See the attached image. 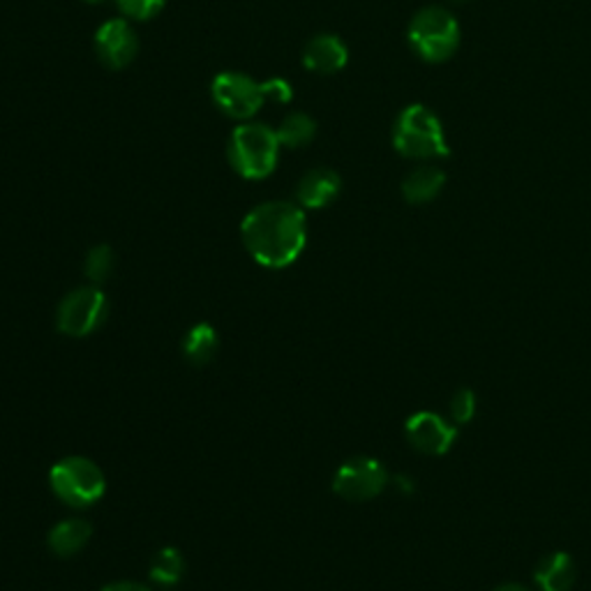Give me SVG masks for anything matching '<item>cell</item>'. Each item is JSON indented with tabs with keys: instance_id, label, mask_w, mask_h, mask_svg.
<instances>
[{
	"instance_id": "cell-1",
	"label": "cell",
	"mask_w": 591,
	"mask_h": 591,
	"mask_svg": "<svg viewBox=\"0 0 591 591\" xmlns=\"http://www.w3.org/2000/svg\"><path fill=\"white\" fill-rule=\"evenodd\" d=\"M243 246L266 269H287L308 243V222L299 203L266 201L252 209L241 224Z\"/></svg>"
},
{
	"instance_id": "cell-2",
	"label": "cell",
	"mask_w": 591,
	"mask_h": 591,
	"mask_svg": "<svg viewBox=\"0 0 591 591\" xmlns=\"http://www.w3.org/2000/svg\"><path fill=\"white\" fill-rule=\"evenodd\" d=\"M282 143L278 132L263 123H243L229 137L227 158L246 181H263L276 171Z\"/></svg>"
},
{
	"instance_id": "cell-3",
	"label": "cell",
	"mask_w": 591,
	"mask_h": 591,
	"mask_svg": "<svg viewBox=\"0 0 591 591\" xmlns=\"http://www.w3.org/2000/svg\"><path fill=\"white\" fill-rule=\"evenodd\" d=\"M393 146L409 160H441L451 156L447 132L432 109L409 104L400 111L393 126Z\"/></svg>"
},
{
	"instance_id": "cell-4",
	"label": "cell",
	"mask_w": 591,
	"mask_h": 591,
	"mask_svg": "<svg viewBox=\"0 0 591 591\" xmlns=\"http://www.w3.org/2000/svg\"><path fill=\"white\" fill-rule=\"evenodd\" d=\"M407 40L421 61L443 63L460 47V26L449 10L423 8L411 19Z\"/></svg>"
},
{
	"instance_id": "cell-5",
	"label": "cell",
	"mask_w": 591,
	"mask_h": 591,
	"mask_svg": "<svg viewBox=\"0 0 591 591\" xmlns=\"http://www.w3.org/2000/svg\"><path fill=\"white\" fill-rule=\"evenodd\" d=\"M49 483L56 497L72 509L93 507L107 490L102 469L93 460L77 455L56 462L49 471Z\"/></svg>"
},
{
	"instance_id": "cell-6",
	"label": "cell",
	"mask_w": 591,
	"mask_h": 591,
	"mask_svg": "<svg viewBox=\"0 0 591 591\" xmlns=\"http://www.w3.org/2000/svg\"><path fill=\"white\" fill-rule=\"evenodd\" d=\"M109 301L98 287H79L70 291L58 305V331L70 338H86L102 327L107 319Z\"/></svg>"
},
{
	"instance_id": "cell-7",
	"label": "cell",
	"mask_w": 591,
	"mask_h": 591,
	"mask_svg": "<svg viewBox=\"0 0 591 591\" xmlns=\"http://www.w3.org/2000/svg\"><path fill=\"white\" fill-rule=\"evenodd\" d=\"M211 96L224 116L243 123L254 118L266 104L261 83L243 72H220L211 83Z\"/></svg>"
},
{
	"instance_id": "cell-8",
	"label": "cell",
	"mask_w": 591,
	"mask_h": 591,
	"mask_svg": "<svg viewBox=\"0 0 591 591\" xmlns=\"http://www.w3.org/2000/svg\"><path fill=\"white\" fill-rule=\"evenodd\" d=\"M387 483L389 471L379 460L351 458L335 471L333 490L349 501H368L381 494Z\"/></svg>"
},
{
	"instance_id": "cell-9",
	"label": "cell",
	"mask_w": 591,
	"mask_h": 591,
	"mask_svg": "<svg viewBox=\"0 0 591 591\" xmlns=\"http://www.w3.org/2000/svg\"><path fill=\"white\" fill-rule=\"evenodd\" d=\"M96 56L109 70L128 68L139 53V38L128 19H109L96 33Z\"/></svg>"
},
{
	"instance_id": "cell-10",
	"label": "cell",
	"mask_w": 591,
	"mask_h": 591,
	"mask_svg": "<svg viewBox=\"0 0 591 591\" xmlns=\"http://www.w3.org/2000/svg\"><path fill=\"white\" fill-rule=\"evenodd\" d=\"M404 434L419 453L447 455L458 439V428L443 421L434 411H419L404 423Z\"/></svg>"
},
{
	"instance_id": "cell-11",
	"label": "cell",
	"mask_w": 591,
	"mask_h": 591,
	"mask_svg": "<svg viewBox=\"0 0 591 591\" xmlns=\"http://www.w3.org/2000/svg\"><path fill=\"white\" fill-rule=\"evenodd\" d=\"M342 190V179L327 167H319L308 171L303 179L299 181V188H296V201H299L301 209H327L329 203L338 199Z\"/></svg>"
},
{
	"instance_id": "cell-12",
	"label": "cell",
	"mask_w": 591,
	"mask_h": 591,
	"mask_svg": "<svg viewBox=\"0 0 591 591\" xmlns=\"http://www.w3.org/2000/svg\"><path fill=\"white\" fill-rule=\"evenodd\" d=\"M349 49L331 33L314 36L303 49V66L314 74H335L347 68Z\"/></svg>"
},
{
	"instance_id": "cell-13",
	"label": "cell",
	"mask_w": 591,
	"mask_h": 591,
	"mask_svg": "<svg viewBox=\"0 0 591 591\" xmlns=\"http://www.w3.org/2000/svg\"><path fill=\"white\" fill-rule=\"evenodd\" d=\"M443 186H447V173H443L439 167L423 164L419 169H413L402 181V197L409 203H428L437 199Z\"/></svg>"
},
{
	"instance_id": "cell-14",
	"label": "cell",
	"mask_w": 591,
	"mask_h": 591,
	"mask_svg": "<svg viewBox=\"0 0 591 591\" xmlns=\"http://www.w3.org/2000/svg\"><path fill=\"white\" fill-rule=\"evenodd\" d=\"M91 534H93L91 522L79 520V518H70V520L58 522L49 531V548L58 557H72L81 548H86V543L91 541Z\"/></svg>"
},
{
	"instance_id": "cell-15",
	"label": "cell",
	"mask_w": 591,
	"mask_h": 591,
	"mask_svg": "<svg viewBox=\"0 0 591 591\" xmlns=\"http://www.w3.org/2000/svg\"><path fill=\"white\" fill-rule=\"evenodd\" d=\"M534 580L543 591H571L575 582L573 559L567 552H554L541 561Z\"/></svg>"
},
{
	"instance_id": "cell-16",
	"label": "cell",
	"mask_w": 591,
	"mask_h": 591,
	"mask_svg": "<svg viewBox=\"0 0 591 591\" xmlns=\"http://www.w3.org/2000/svg\"><path fill=\"white\" fill-rule=\"evenodd\" d=\"M278 132V139L282 143V148H291V151H296V148H303V146H310L317 137V121L312 116L303 113V111H296V113H289L284 121L280 123V128L276 130Z\"/></svg>"
},
{
	"instance_id": "cell-17",
	"label": "cell",
	"mask_w": 591,
	"mask_h": 591,
	"mask_svg": "<svg viewBox=\"0 0 591 591\" xmlns=\"http://www.w3.org/2000/svg\"><path fill=\"white\" fill-rule=\"evenodd\" d=\"M218 331L211 327V323H197V327L186 335L183 351L186 359L194 365H206L213 361L216 351H218Z\"/></svg>"
},
{
	"instance_id": "cell-18",
	"label": "cell",
	"mask_w": 591,
	"mask_h": 591,
	"mask_svg": "<svg viewBox=\"0 0 591 591\" xmlns=\"http://www.w3.org/2000/svg\"><path fill=\"white\" fill-rule=\"evenodd\" d=\"M186 573V559L176 548H162L151 564V580L160 587L179 584Z\"/></svg>"
},
{
	"instance_id": "cell-19",
	"label": "cell",
	"mask_w": 591,
	"mask_h": 591,
	"mask_svg": "<svg viewBox=\"0 0 591 591\" xmlns=\"http://www.w3.org/2000/svg\"><path fill=\"white\" fill-rule=\"evenodd\" d=\"M113 273V252L109 246H96L86 257V276L91 282L102 284Z\"/></svg>"
},
{
	"instance_id": "cell-20",
	"label": "cell",
	"mask_w": 591,
	"mask_h": 591,
	"mask_svg": "<svg viewBox=\"0 0 591 591\" xmlns=\"http://www.w3.org/2000/svg\"><path fill=\"white\" fill-rule=\"evenodd\" d=\"M116 3H118V8H121L126 19L148 21L164 10L167 0H116Z\"/></svg>"
},
{
	"instance_id": "cell-21",
	"label": "cell",
	"mask_w": 591,
	"mask_h": 591,
	"mask_svg": "<svg viewBox=\"0 0 591 591\" xmlns=\"http://www.w3.org/2000/svg\"><path fill=\"white\" fill-rule=\"evenodd\" d=\"M477 409H479V402H477V395L471 389H462L455 393L453 402H451V417L455 419V423H469L471 419L477 417Z\"/></svg>"
},
{
	"instance_id": "cell-22",
	"label": "cell",
	"mask_w": 591,
	"mask_h": 591,
	"mask_svg": "<svg viewBox=\"0 0 591 591\" xmlns=\"http://www.w3.org/2000/svg\"><path fill=\"white\" fill-rule=\"evenodd\" d=\"M261 88H263V98L266 102H276V104H287L291 102L293 98V88L289 81L280 79V77H273L269 81H261Z\"/></svg>"
},
{
	"instance_id": "cell-23",
	"label": "cell",
	"mask_w": 591,
	"mask_h": 591,
	"mask_svg": "<svg viewBox=\"0 0 591 591\" xmlns=\"http://www.w3.org/2000/svg\"><path fill=\"white\" fill-rule=\"evenodd\" d=\"M102 591H151V589L143 587V584H137V582H111Z\"/></svg>"
},
{
	"instance_id": "cell-24",
	"label": "cell",
	"mask_w": 591,
	"mask_h": 591,
	"mask_svg": "<svg viewBox=\"0 0 591 591\" xmlns=\"http://www.w3.org/2000/svg\"><path fill=\"white\" fill-rule=\"evenodd\" d=\"M494 591H527V589L520 587V584H501V587H497Z\"/></svg>"
},
{
	"instance_id": "cell-25",
	"label": "cell",
	"mask_w": 591,
	"mask_h": 591,
	"mask_svg": "<svg viewBox=\"0 0 591 591\" xmlns=\"http://www.w3.org/2000/svg\"><path fill=\"white\" fill-rule=\"evenodd\" d=\"M83 3H91V6H96V3H102V0H83Z\"/></svg>"
}]
</instances>
